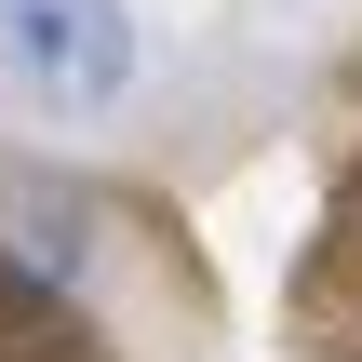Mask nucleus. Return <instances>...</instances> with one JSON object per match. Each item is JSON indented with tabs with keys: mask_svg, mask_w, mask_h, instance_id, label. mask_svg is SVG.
Here are the masks:
<instances>
[{
	"mask_svg": "<svg viewBox=\"0 0 362 362\" xmlns=\"http://www.w3.org/2000/svg\"><path fill=\"white\" fill-rule=\"evenodd\" d=\"M0 67L27 107H121L134 67H148V27L134 0H0Z\"/></svg>",
	"mask_w": 362,
	"mask_h": 362,
	"instance_id": "nucleus-1",
	"label": "nucleus"
}]
</instances>
